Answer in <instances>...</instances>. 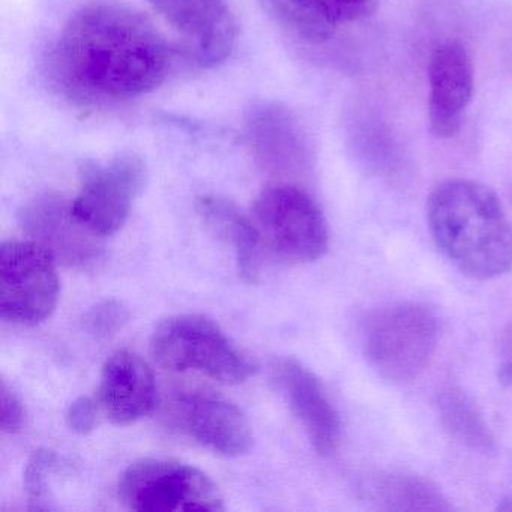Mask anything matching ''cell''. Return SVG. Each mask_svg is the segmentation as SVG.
<instances>
[{
  "mask_svg": "<svg viewBox=\"0 0 512 512\" xmlns=\"http://www.w3.org/2000/svg\"><path fill=\"white\" fill-rule=\"evenodd\" d=\"M169 47L151 22L128 8H82L62 29L50 71L62 94L82 106L142 97L164 82Z\"/></svg>",
  "mask_w": 512,
  "mask_h": 512,
  "instance_id": "cell-1",
  "label": "cell"
},
{
  "mask_svg": "<svg viewBox=\"0 0 512 512\" xmlns=\"http://www.w3.org/2000/svg\"><path fill=\"white\" fill-rule=\"evenodd\" d=\"M370 496L382 511H449L448 497L434 482L407 472H385L374 476Z\"/></svg>",
  "mask_w": 512,
  "mask_h": 512,
  "instance_id": "cell-17",
  "label": "cell"
},
{
  "mask_svg": "<svg viewBox=\"0 0 512 512\" xmlns=\"http://www.w3.org/2000/svg\"><path fill=\"white\" fill-rule=\"evenodd\" d=\"M145 179V164L133 154L88 164L82 170L79 193L71 200L74 215L101 238L115 235L127 223Z\"/></svg>",
  "mask_w": 512,
  "mask_h": 512,
  "instance_id": "cell-8",
  "label": "cell"
},
{
  "mask_svg": "<svg viewBox=\"0 0 512 512\" xmlns=\"http://www.w3.org/2000/svg\"><path fill=\"white\" fill-rule=\"evenodd\" d=\"M436 313L419 302H401L376 311L362 332V349L374 371L392 383L416 379L439 343Z\"/></svg>",
  "mask_w": 512,
  "mask_h": 512,
  "instance_id": "cell-4",
  "label": "cell"
},
{
  "mask_svg": "<svg viewBox=\"0 0 512 512\" xmlns=\"http://www.w3.org/2000/svg\"><path fill=\"white\" fill-rule=\"evenodd\" d=\"M56 461H58V457L55 452L50 449H38L26 464L25 473H23V488H25L29 509L32 511H37V509L38 511H49V509L56 508L49 484Z\"/></svg>",
  "mask_w": 512,
  "mask_h": 512,
  "instance_id": "cell-20",
  "label": "cell"
},
{
  "mask_svg": "<svg viewBox=\"0 0 512 512\" xmlns=\"http://www.w3.org/2000/svg\"><path fill=\"white\" fill-rule=\"evenodd\" d=\"M119 499L137 512L224 511L223 497L209 476L163 458L130 464L119 479Z\"/></svg>",
  "mask_w": 512,
  "mask_h": 512,
  "instance_id": "cell-6",
  "label": "cell"
},
{
  "mask_svg": "<svg viewBox=\"0 0 512 512\" xmlns=\"http://www.w3.org/2000/svg\"><path fill=\"white\" fill-rule=\"evenodd\" d=\"M127 319V311L121 304L116 301H104L89 310L85 317V325L91 334L107 337L119 331Z\"/></svg>",
  "mask_w": 512,
  "mask_h": 512,
  "instance_id": "cell-21",
  "label": "cell"
},
{
  "mask_svg": "<svg viewBox=\"0 0 512 512\" xmlns=\"http://www.w3.org/2000/svg\"><path fill=\"white\" fill-rule=\"evenodd\" d=\"M251 218L262 247L290 265L316 262L328 250L325 215L316 200L296 185L277 184L263 190Z\"/></svg>",
  "mask_w": 512,
  "mask_h": 512,
  "instance_id": "cell-5",
  "label": "cell"
},
{
  "mask_svg": "<svg viewBox=\"0 0 512 512\" xmlns=\"http://www.w3.org/2000/svg\"><path fill=\"white\" fill-rule=\"evenodd\" d=\"M148 4L176 32L200 67H215L229 58L236 25L226 0H148Z\"/></svg>",
  "mask_w": 512,
  "mask_h": 512,
  "instance_id": "cell-11",
  "label": "cell"
},
{
  "mask_svg": "<svg viewBox=\"0 0 512 512\" xmlns=\"http://www.w3.org/2000/svg\"><path fill=\"white\" fill-rule=\"evenodd\" d=\"M500 353L505 361L512 359V320L503 329L502 337H500Z\"/></svg>",
  "mask_w": 512,
  "mask_h": 512,
  "instance_id": "cell-25",
  "label": "cell"
},
{
  "mask_svg": "<svg viewBox=\"0 0 512 512\" xmlns=\"http://www.w3.org/2000/svg\"><path fill=\"white\" fill-rule=\"evenodd\" d=\"M172 424L199 445L224 457H241L253 446L247 416L215 392L181 391L169 404Z\"/></svg>",
  "mask_w": 512,
  "mask_h": 512,
  "instance_id": "cell-9",
  "label": "cell"
},
{
  "mask_svg": "<svg viewBox=\"0 0 512 512\" xmlns=\"http://www.w3.org/2000/svg\"><path fill=\"white\" fill-rule=\"evenodd\" d=\"M151 353L170 371H199L226 385L254 376L256 362L218 323L200 314H179L163 320L151 338Z\"/></svg>",
  "mask_w": 512,
  "mask_h": 512,
  "instance_id": "cell-3",
  "label": "cell"
},
{
  "mask_svg": "<svg viewBox=\"0 0 512 512\" xmlns=\"http://www.w3.org/2000/svg\"><path fill=\"white\" fill-rule=\"evenodd\" d=\"M20 226L31 241L70 268H92L103 257V238L83 226L71 202L59 194L32 199L20 212Z\"/></svg>",
  "mask_w": 512,
  "mask_h": 512,
  "instance_id": "cell-10",
  "label": "cell"
},
{
  "mask_svg": "<svg viewBox=\"0 0 512 512\" xmlns=\"http://www.w3.org/2000/svg\"><path fill=\"white\" fill-rule=\"evenodd\" d=\"M25 424V407L17 397L16 392L11 391L4 383L2 389V418L0 427L7 434L19 433Z\"/></svg>",
  "mask_w": 512,
  "mask_h": 512,
  "instance_id": "cell-23",
  "label": "cell"
},
{
  "mask_svg": "<svg viewBox=\"0 0 512 512\" xmlns=\"http://www.w3.org/2000/svg\"><path fill=\"white\" fill-rule=\"evenodd\" d=\"M56 260L34 241H5L0 247V316L19 326H37L58 305Z\"/></svg>",
  "mask_w": 512,
  "mask_h": 512,
  "instance_id": "cell-7",
  "label": "cell"
},
{
  "mask_svg": "<svg viewBox=\"0 0 512 512\" xmlns=\"http://www.w3.org/2000/svg\"><path fill=\"white\" fill-rule=\"evenodd\" d=\"M497 377H499V382L503 383V385L512 386V359L503 362Z\"/></svg>",
  "mask_w": 512,
  "mask_h": 512,
  "instance_id": "cell-26",
  "label": "cell"
},
{
  "mask_svg": "<svg viewBox=\"0 0 512 512\" xmlns=\"http://www.w3.org/2000/svg\"><path fill=\"white\" fill-rule=\"evenodd\" d=\"M262 4L283 28L308 43H325L338 26L331 0H262Z\"/></svg>",
  "mask_w": 512,
  "mask_h": 512,
  "instance_id": "cell-19",
  "label": "cell"
},
{
  "mask_svg": "<svg viewBox=\"0 0 512 512\" xmlns=\"http://www.w3.org/2000/svg\"><path fill=\"white\" fill-rule=\"evenodd\" d=\"M272 376L314 449L320 455L334 454L340 445L341 419L319 377L293 358L278 359Z\"/></svg>",
  "mask_w": 512,
  "mask_h": 512,
  "instance_id": "cell-13",
  "label": "cell"
},
{
  "mask_svg": "<svg viewBox=\"0 0 512 512\" xmlns=\"http://www.w3.org/2000/svg\"><path fill=\"white\" fill-rule=\"evenodd\" d=\"M245 136L257 163L272 175H296L307 163L301 128L281 104H256L248 112Z\"/></svg>",
  "mask_w": 512,
  "mask_h": 512,
  "instance_id": "cell-14",
  "label": "cell"
},
{
  "mask_svg": "<svg viewBox=\"0 0 512 512\" xmlns=\"http://www.w3.org/2000/svg\"><path fill=\"white\" fill-rule=\"evenodd\" d=\"M436 407L440 422L449 436L473 451H493V433L466 392L457 386H446L437 395Z\"/></svg>",
  "mask_w": 512,
  "mask_h": 512,
  "instance_id": "cell-18",
  "label": "cell"
},
{
  "mask_svg": "<svg viewBox=\"0 0 512 512\" xmlns=\"http://www.w3.org/2000/svg\"><path fill=\"white\" fill-rule=\"evenodd\" d=\"M431 238L467 277L487 281L512 269V226L497 194L466 178L440 182L427 200Z\"/></svg>",
  "mask_w": 512,
  "mask_h": 512,
  "instance_id": "cell-2",
  "label": "cell"
},
{
  "mask_svg": "<svg viewBox=\"0 0 512 512\" xmlns=\"http://www.w3.org/2000/svg\"><path fill=\"white\" fill-rule=\"evenodd\" d=\"M475 73L463 44L446 41L433 50L428 62V127L437 139L460 133L472 103Z\"/></svg>",
  "mask_w": 512,
  "mask_h": 512,
  "instance_id": "cell-12",
  "label": "cell"
},
{
  "mask_svg": "<svg viewBox=\"0 0 512 512\" xmlns=\"http://www.w3.org/2000/svg\"><path fill=\"white\" fill-rule=\"evenodd\" d=\"M197 211L215 236L232 245L242 280L259 283L262 241L253 218L242 214L235 203L218 196L200 197Z\"/></svg>",
  "mask_w": 512,
  "mask_h": 512,
  "instance_id": "cell-16",
  "label": "cell"
},
{
  "mask_svg": "<svg viewBox=\"0 0 512 512\" xmlns=\"http://www.w3.org/2000/svg\"><path fill=\"white\" fill-rule=\"evenodd\" d=\"M331 5L340 25L367 19L376 11L379 0H331Z\"/></svg>",
  "mask_w": 512,
  "mask_h": 512,
  "instance_id": "cell-24",
  "label": "cell"
},
{
  "mask_svg": "<svg viewBox=\"0 0 512 512\" xmlns=\"http://www.w3.org/2000/svg\"><path fill=\"white\" fill-rule=\"evenodd\" d=\"M98 404L116 425H128L149 415L157 403V383L145 359L130 350L113 353L103 367Z\"/></svg>",
  "mask_w": 512,
  "mask_h": 512,
  "instance_id": "cell-15",
  "label": "cell"
},
{
  "mask_svg": "<svg viewBox=\"0 0 512 512\" xmlns=\"http://www.w3.org/2000/svg\"><path fill=\"white\" fill-rule=\"evenodd\" d=\"M100 412V404L97 400L82 395L68 407L67 415H65L68 428L74 433L83 434V436L92 433L97 428Z\"/></svg>",
  "mask_w": 512,
  "mask_h": 512,
  "instance_id": "cell-22",
  "label": "cell"
}]
</instances>
